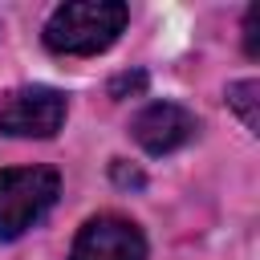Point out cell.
Masks as SVG:
<instances>
[{
    "label": "cell",
    "instance_id": "ba28073f",
    "mask_svg": "<svg viewBox=\"0 0 260 260\" xmlns=\"http://www.w3.org/2000/svg\"><path fill=\"white\" fill-rule=\"evenodd\" d=\"M244 45H248V57L260 53V45H256V8H248V16H244Z\"/></svg>",
    "mask_w": 260,
    "mask_h": 260
},
{
    "label": "cell",
    "instance_id": "6da1fadb",
    "mask_svg": "<svg viewBox=\"0 0 260 260\" xmlns=\"http://www.w3.org/2000/svg\"><path fill=\"white\" fill-rule=\"evenodd\" d=\"M126 16L130 12L118 0H69L61 8H53L49 24H45V45L65 57L102 53L118 41V32L126 28Z\"/></svg>",
    "mask_w": 260,
    "mask_h": 260
},
{
    "label": "cell",
    "instance_id": "277c9868",
    "mask_svg": "<svg viewBox=\"0 0 260 260\" xmlns=\"http://www.w3.org/2000/svg\"><path fill=\"white\" fill-rule=\"evenodd\" d=\"M69 260H146V240L122 215H93L77 232Z\"/></svg>",
    "mask_w": 260,
    "mask_h": 260
},
{
    "label": "cell",
    "instance_id": "8992f818",
    "mask_svg": "<svg viewBox=\"0 0 260 260\" xmlns=\"http://www.w3.org/2000/svg\"><path fill=\"white\" fill-rule=\"evenodd\" d=\"M256 93H260V85H256V81H236V85H228V106L244 118V126H248V130H256V126H260V118H256Z\"/></svg>",
    "mask_w": 260,
    "mask_h": 260
},
{
    "label": "cell",
    "instance_id": "3957f363",
    "mask_svg": "<svg viewBox=\"0 0 260 260\" xmlns=\"http://www.w3.org/2000/svg\"><path fill=\"white\" fill-rule=\"evenodd\" d=\"M65 93L49 85H20L0 102V134L12 138H53L65 122Z\"/></svg>",
    "mask_w": 260,
    "mask_h": 260
},
{
    "label": "cell",
    "instance_id": "7a4b0ae2",
    "mask_svg": "<svg viewBox=\"0 0 260 260\" xmlns=\"http://www.w3.org/2000/svg\"><path fill=\"white\" fill-rule=\"evenodd\" d=\"M61 195V179L49 167H8L0 171V240L24 236Z\"/></svg>",
    "mask_w": 260,
    "mask_h": 260
},
{
    "label": "cell",
    "instance_id": "5b68a950",
    "mask_svg": "<svg viewBox=\"0 0 260 260\" xmlns=\"http://www.w3.org/2000/svg\"><path fill=\"white\" fill-rule=\"evenodd\" d=\"M130 130H134V138H138L142 150H150V154H171V150H179L183 142L195 138L199 122H195V114L183 110L179 102H150V106L130 122Z\"/></svg>",
    "mask_w": 260,
    "mask_h": 260
},
{
    "label": "cell",
    "instance_id": "52a82bcc",
    "mask_svg": "<svg viewBox=\"0 0 260 260\" xmlns=\"http://www.w3.org/2000/svg\"><path fill=\"white\" fill-rule=\"evenodd\" d=\"M142 85H146V77H142V73H122V77H114V81H110V93H114V98H126V93H138Z\"/></svg>",
    "mask_w": 260,
    "mask_h": 260
}]
</instances>
